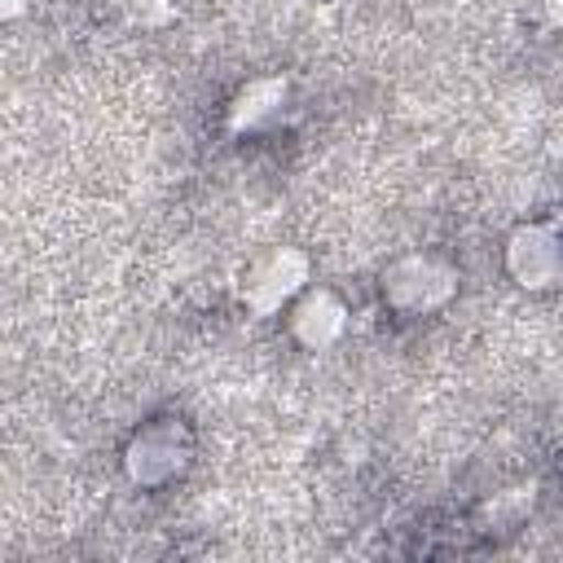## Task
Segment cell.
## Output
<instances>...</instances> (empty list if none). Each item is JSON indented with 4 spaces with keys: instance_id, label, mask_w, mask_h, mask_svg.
Here are the masks:
<instances>
[{
    "instance_id": "cell-4",
    "label": "cell",
    "mask_w": 563,
    "mask_h": 563,
    "mask_svg": "<svg viewBox=\"0 0 563 563\" xmlns=\"http://www.w3.org/2000/svg\"><path fill=\"white\" fill-rule=\"evenodd\" d=\"M286 321H290V334L308 352H321V347H330V343L343 339V330H347V303L334 290H325V286H303L290 299Z\"/></svg>"
},
{
    "instance_id": "cell-1",
    "label": "cell",
    "mask_w": 563,
    "mask_h": 563,
    "mask_svg": "<svg viewBox=\"0 0 563 563\" xmlns=\"http://www.w3.org/2000/svg\"><path fill=\"white\" fill-rule=\"evenodd\" d=\"M453 295H457V268L435 251H409L391 260L383 273V299L405 317L435 312Z\"/></svg>"
},
{
    "instance_id": "cell-3",
    "label": "cell",
    "mask_w": 563,
    "mask_h": 563,
    "mask_svg": "<svg viewBox=\"0 0 563 563\" xmlns=\"http://www.w3.org/2000/svg\"><path fill=\"white\" fill-rule=\"evenodd\" d=\"M308 286V255L295 246H273L255 255L242 273V303L255 317H277Z\"/></svg>"
},
{
    "instance_id": "cell-5",
    "label": "cell",
    "mask_w": 563,
    "mask_h": 563,
    "mask_svg": "<svg viewBox=\"0 0 563 563\" xmlns=\"http://www.w3.org/2000/svg\"><path fill=\"white\" fill-rule=\"evenodd\" d=\"M506 268L523 290H550L559 282V238L550 224H523L506 242Z\"/></svg>"
},
{
    "instance_id": "cell-2",
    "label": "cell",
    "mask_w": 563,
    "mask_h": 563,
    "mask_svg": "<svg viewBox=\"0 0 563 563\" xmlns=\"http://www.w3.org/2000/svg\"><path fill=\"white\" fill-rule=\"evenodd\" d=\"M189 457H194V435H189V427H185L180 418H154V422H145V427L128 440V449H123V471H128V479L141 484V488H167L172 479L185 475Z\"/></svg>"
},
{
    "instance_id": "cell-6",
    "label": "cell",
    "mask_w": 563,
    "mask_h": 563,
    "mask_svg": "<svg viewBox=\"0 0 563 563\" xmlns=\"http://www.w3.org/2000/svg\"><path fill=\"white\" fill-rule=\"evenodd\" d=\"M282 97H286V84L282 79H255V84H246L242 97H238V106H233V123L238 128H255L260 119L277 114Z\"/></svg>"
},
{
    "instance_id": "cell-7",
    "label": "cell",
    "mask_w": 563,
    "mask_h": 563,
    "mask_svg": "<svg viewBox=\"0 0 563 563\" xmlns=\"http://www.w3.org/2000/svg\"><path fill=\"white\" fill-rule=\"evenodd\" d=\"M31 0H0V13H18V9H26Z\"/></svg>"
}]
</instances>
